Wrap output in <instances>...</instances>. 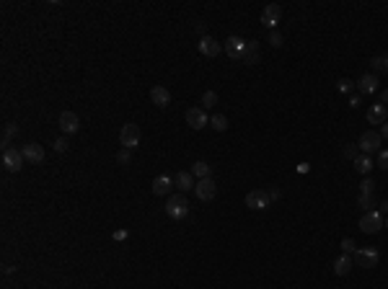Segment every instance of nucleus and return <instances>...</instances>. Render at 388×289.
Segmentation results:
<instances>
[{"instance_id":"nucleus-1","label":"nucleus","mask_w":388,"mask_h":289,"mask_svg":"<svg viewBox=\"0 0 388 289\" xmlns=\"http://www.w3.org/2000/svg\"><path fill=\"white\" fill-rule=\"evenodd\" d=\"M166 215L171 220H184L189 215V201L184 194H171L168 201H166Z\"/></svg>"},{"instance_id":"nucleus-2","label":"nucleus","mask_w":388,"mask_h":289,"mask_svg":"<svg viewBox=\"0 0 388 289\" xmlns=\"http://www.w3.org/2000/svg\"><path fill=\"white\" fill-rule=\"evenodd\" d=\"M385 227V217L380 215V212H365L362 217H360V230L362 232H368V235H375V232H380Z\"/></svg>"},{"instance_id":"nucleus-3","label":"nucleus","mask_w":388,"mask_h":289,"mask_svg":"<svg viewBox=\"0 0 388 289\" xmlns=\"http://www.w3.org/2000/svg\"><path fill=\"white\" fill-rule=\"evenodd\" d=\"M380 261V253L375 251V248H357L355 251V264L360 269H375Z\"/></svg>"},{"instance_id":"nucleus-4","label":"nucleus","mask_w":388,"mask_h":289,"mask_svg":"<svg viewBox=\"0 0 388 289\" xmlns=\"http://www.w3.org/2000/svg\"><path fill=\"white\" fill-rule=\"evenodd\" d=\"M23 152L21 150H16V147H6L3 150V165H6V171H11V173H18L21 168H23Z\"/></svg>"},{"instance_id":"nucleus-5","label":"nucleus","mask_w":388,"mask_h":289,"mask_svg":"<svg viewBox=\"0 0 388 289\" xmlns=\"http://www.w3.org/2000/svg\"><path fill=\"white\" fill-rule=\"evenodd\" d=\"M119 145L127 150H135L140 145V127L137 124H125L122 132H119Z\"/></svg>"},{"instance_id":"nucleus-6","label":"nucleus","mask_w":388,"mask_h":289,"mask_svg":"<svg viewBox=\"0 0 388 289\" xmlns=\"http://www.w3.org/2000/svg\"><path fill=\"white\" fill-rule=\"evenodd\" d=\"M380 142H383L380 132H370V129H368V132L360 137L357 147L362 150V155H370V152H378V150H380Z\"/></svg>"},{"instance_id":"nucleus-7","label":"nucleus","mask_w":388,"mask_h":289,"mask_svg":"<svg viewBox=\"0 0 388 289\" xmlns=\"http://www.w3.org/2000/svg\"><path fill=\"white\" fill-rule=\"evenodd\" d=\"M186 124H189L191 129H205L207 124H210V119H207V114H205L202 106H191V109L186 111Z\"/></svg>"},{"instance_id":"nucleus-8","label":"nucleus","mask_w":388,"mask_h":289,"mask_svg":"<svg viewBox=\"0 0 388 289\" xmlns=\"http://www.w3.org/2000/svg\"><path fill=\"white\" fill-rule=\"evenodd\" d=\"M194 194H197L200 201H212L215 194H217V186H215L212 178H202V181L194 183Z\"/></svg>"},{"instance_id":"nucleus-9","label":"nucleus","mask_w":388,"mask_h":289,"mask_svg":"<svg viewBox=\"0 0 388 289\" xmlns=\"http://www.w3.org/2000/svg\"><path fill=\"white\" fill-rule=\"evenodd\" d=\"M57 124H60V129L65 135H75L78 129H81V119H78L75 111H62L60 119H57Z\"/></svg>"},{"instance_id":"nucleus-10","label":"nucleus","mask_w":388,"mask_h":289,"mask_svg":"<svg viewBox=\"0 0 388 289\" xmlns=\"http://www.w3.org/2000/svg\"><path fill=\"white\" fill-rule=\"evenodd\" d=\"M280 21H282V8H280L277 3L264 6V11H261V23H264L266 29H275Z\"/></svg>"},{"instance_id":"nucleus-11","label":"nucleus","mask_w":388,"mask_h":289,"mask_svg":"<svg viewBox=\"0 0 388 289\" xmlns=\"http://www.w3.org/2000/svg\"><path fill=\"white\" fill-rule=\"evenodd\" d=\"M269 194L264 191V189H256V191H249L246 194V206L249 209H266L269 206Z\"/></svg>"},{"instance_id":"nucleus-12","label":"nucleus","mask_w":388,"mask_h":289,"mask_svg":"<svg viewBox=\"0 0 388 289\" xmlns=\"http://www.w3.org/2000/svg\"><path fill=\"white\" fill-rule=\"evenodd\" d=\"M244 49H246V41L241 36H228L225 39V55L230 60H241L244 57Z\"/></svg>"},{"instance_id":"nucleus-13","label":"nucleus","mask_w":388,"mask_h":289,"mask_svg":"<svg viewBox=\"0 0 388 289\" xmlns=\"http://www.w3.org/2000/svg\"><path fill=\"white\" fill-rule=\"evenodd\" d=\"M197 49H200L205 57H217L223 47H220V41H217V39H212V36H202V39H200V44H197Z\"/></svg>"},{"instance_id":"nucleus-14","label":"nucleus","mask_w":388,"mask_h":289,"mask_svg":"<svg viewBox=\"0 0 388 289\" xmlns=\"http://www.w3.org/2000/svg\"><path fill=\"white\" fill-rule=\"evenodd\" d=\"M150 101H153L155 106L166 109V106L171 103V93H168L163 86H153V88H150Z\"/></svg>"},{"instance_id":"nucleus-15","label":"nucleus","mask_w":388,"mask_h":289,"mask_svg":"<svg viewBox=\"0 0 388 289\" xmlns=\"http://www.w3.org/2000/svg\"><path fill=\"white\" fill-rule=\"evenodd\" d=\"M171 189H174V181L168 176H155L153 178V194L155 196H168Z\"/></svg>"},{"instance_id":"nucleus-16","label":"nucleus","mask_w":388,"mask_h":289,"mask_svg":"<svg viewBox=\"0 0 388 289\" xmlns=\"http://www.w3.org/2000/svg\"><path fill=\"white\" fill-rule=\"evenodd\" d=\"M23 157L29 160V163H42L44 160V147L42 145H36V142H29V145H23Z\"/></svg>"},{"instance_id":"nucleus-17","label":"nucleus","mask_w":388,"mask_h":289,"mask_svg":"<svg viewBox=\"0 0 388 289\" xmlns=\"http://www.w3.org/2000/svg\"><path fill=\"white\" fill-rule=\"evenodd\" d=\"M357 91H360V96L375 93V91H378V75H362V77L357 80Z\"/></svg>"},{"instance_id":"nucleus-18","label":"nucleus","mask_w":388,"mask_h":289,"mask_svg":"<svg viewBox=\"0 0 388 289\" xmlns=\"http://www.w3.org/2000/svg\"><path fill=\"white\" fill-rule=\"evenodd\" d=\"M194 183H197V181H194V176H191V173H186V171H181V173L174 178V186L179 189V194L194 191Z\"/></svg>"},{"instance_id":"nucleus-19","label":"nucleus","mask_w":388,"mask_h":289,"mask_svg":"<svg viewBox=\"0 0 388 289\" xmlns=\"http://www.w3.org/2000/svg\"><path fill=\"white\" fill-rule=\"evenodd\" d=\"M368 121H370V124H380V127H383V124L388 121L385 106H383V103H375V106H370V109H368Z\"/></svg>"},{"instance_id":"nucleus-20","label":"nucleus","mask_w":388,"mask_h":289,"mask_svg":"<svg viewBox=\"0 0 388 289\" xmlns=\"http://www.w3.org/2000/svg\"><path fill=\"white\" fill-rule=\"evenodd\" d=\"M241 62L244 65H256L259 62V41H246V49H244Z\"/></svg>"},{"instance_id":"nucleus-21","label":"nucleus","mask_w":388,"mask_h":289,"mask_svg":"<svg viewBox=\"0 0 388 289\" xmlns=\"http://www.w3.org/2000/svg\"><path fill=\"white\" fill-rule=\"evenodd\" d=\"M349 269H352V258H349L347 253H344V256H339V258L334 261V274H336V276H347V274H349Z\"/></svg>"},{"instance_id":"nucleus-22","label":"nucleus","mask_w":388,"mask_h":289,"mask_svg":"<svg viewBox=\"0 0 388 289\" xmlns=\"http://www.w3.org/2000/svg\"><path fill=\"white\" fill-rule=\"evenodd\" d=\"M355 168H357V173L370 176V171L375 168V163H373V157H370V155H360V157L355 160Z\"/></svg>"},{"instance_id":"nucleus-23","label":"nucleus","mask_w":388,"mask_h":289,"mask_svg":"<svg viewBox=\"0 0 388 289\" xmlns=\"http://www.w3.org/2000/svg\"><path fill=\"white\" fill-rule=\"evenodd\" d=\"M191 176L197 178V181H202V178H210V165L205 163V160H197L191 165Z\"/></svg>"},{"instance_id":"nucleus-24","label":"nucleus","mask_w":388,"mask_h":289,"mask_svg":"<svg viewBox=\"0 0 388 289\" xmlns=\"http://www.w3.org/2000/svg\"><path fill=\"white\" fill-rule=\"evenodd\" d=\"M370 67H373L375 72H388V57H385V55L373 57V60H370Z\"/></svg>"},{"instance_id":"nucleus-25","label":"nucleus","mask_w":388,"mask_h":289,"mask_svg":"<svg viewBox=\"0 0 388 289\" xmlns=\"http://www.w3.org/2000/svg\"><path fill=\"white\" fill-rule=\"evenodd\" d=\"M357 204L362 206L365 212H373V206H375V196L373 194H360V199H357Z\"/></svg>"},{"instance_id":"nucleus-26","label":"nucleus","mask_w":388,"mask_h":289,"mask_svg":"<svg viewBox=\"0 0 388 289\" xmlns=\"http://www.w3.org/2000/svg\"><path fill=\"white\" fill-rule=\"evenodd\" d=\"M210 124H212V129H217V132H225V129H228V119H225L223 114H215V116L210 119Z\"/></svg>"},{"instance_id":"nucleus-27","label":"nucleus","mask_w":388,"mask_h":289,"mask_svg":"<svg viewBox=\"0 0 388 289\" xmlns=\"http://www.w3.org/2000/svg\"><path fill=\"white\" fill-rule=\"evenodd\" d=\"M217 103V93L215 91H205L202 93V109H212Z\"/></svg>"},{"instance_id":"nucleus-28","label":"nucleus","mask_w":388,"mask_h":289,"mask_svg":"<svg viewBox=\"0 0 388 289\" xmlns=\"http://www.w3.org/2000/svg\"><path fill=\"white\" fill-rule=\"evenodd\" d=\"M116 163H119V165H130L132 163V152L127 147H122L119 152H116Z\"/></svg>"},{"instance_id":"nucleus-29","label":"nucleus","mask_w":388,"mask_h":289,"mask_svg":"<svg viewBox=\"0 0 388 289\" xmlns=\"http://www.w3.org/2000/svg\"><path fill=\"white\" fill-rule=\"evenodd\" d=\"M13 135H18V127H16V124H6V129H3V145H8Z\"/></svg>"},{"instance_id":"nucleus-30","label":"nucleus","mask_w":388,"mask_h":289,"mask_svg":"<svg viewBox=\"0 0 388 289\" xmlns=\"http://www.w3.org/2000/svg\"><path fill=\"white\" fill-rule=\"evenodd\" d=\"M344 157L357 160V157H360V147H357V145H347V147H344Z\"/></svg>"},{"instance_id":"nucleus-31","label":"nucleus","mask_w":388,"mask_h":289,"mask_svg":"<svg viewBox=\"0 0 388 289\" xmlns=\"http://www.w3.org/2000/svg\"><path fill=\"white\" fill-rule=\"evenodd\" d=\"M269 44L275 47V49H280V47H282V34H280V31H272V34H269Z\"/></svg>"},{"instance_id":"nucleus-32","label":"nucleus","mask_w":388,"mask_h":289,"mask_svg":"<svg viewBox=\"0 0 388 289\" xmlns=\"http://www.w3.org/2000/svg\"><path fill=\"white\" fill-rule=\"evenodd\" d=\"M378 168L388 171V150H378Z\"/></svg>"},{"instance_id":"nucleus-33","label":"nucleus","mask_w":388,"mask_h":289,"mask_svg":"<svg viewBox=\"0 0 388 289\" xmlns=\"http://www.w3.org/2000/svg\"><path fill=\"white\" fill-rule=\"evenodd\" d=\"M342 251H344V253L357 251V248H355V240H352V238H344V240H342Z\"/></svg>"},{"instance_id":"nucleus-34","label":"nucleus","mask_w":388,"mask_h":289,"mask_svg":"<svg viewBox=\"0 0 388 289\" xmlns=\"http://www.w3.org/2000/svg\"><path fill=\"white\" fill-rule=\"evenodd\" d=\"M336 88H339V93H349V91L355 88V83H352V80H339Z\"/></svg>"},{"instance_id":"nucleus-35","label":"nucleus","mask_w":388,"mask_h":289,"mask_svg":"<svg viewBox=\"0 0 388 289\" xmlns=\"http://www.w3.org/2000/svg\"><path fill=\"white\" fill-rule=\"evenodd\" d=\"M67 147H70V142H67L65 137H60V140H55V150H57V152H67Z\"/></svg>"},{"instance_id":"nucleus-36","label":"nucleus","mask_w":388,"mask_h":289,"mask_svg":"<svg viewBox=\"0 0 388 289\" xmlns=\"http://www.w3.org/2000/svg\"><path fill=\"white\" fill-rule=\"evenodd\" d=\"M373 186H375V183H373V178H370V176H365V181L360 183V189H362V194H373Z\"/></svg>"},{"instance_id":"nucleus-37","label":"nucleus","mask_w":388,"mask_h":289,"mask_svg":"<svg viewBox=\"0 0 388 289\" xmlns=\"http://www.w3.org/2000/svg\"><path fill=\"white\" fill-rule=\"evenodd\" d=\"M266 194H269V199H272V201H275V199H280V194H282V191H280L277 186H272V189H269Z\"/></svg>"},{"instance_id":"nucleus-38","label":"nucleus","mask_w":388,"mask_h":289,"mask_svg":"<svg viewBox=\"0 0 388 289\" xmlns=\"http://www.w3.org/2000/svg\"><path fill=\"white\" fill-rule=\"evenodd\" d=\"M360 103H362V98H360V96H352V98H349V106H352V109H357Z\"/></svg>"},{"instance_id":"nucleus-39","label":"nucleus","mask_w":388,"mask_h":289,"mask_svg":"<svg viewBox=\"0 0 388 289\" xmlns=\"http://www.w3.org/2000/svg\"><path fill=\"white\" fill-rule=\"evenodd\" d=\"M125 238H127V230H116L114 232V240H125Z\"/></svg>"},{"instance_id":"nucleus-40","label":"nucleus","mask_w":388,"mask_h":289,"mask_svg":"<svg viewBox=\"0 0 388 289\" xmlns=\"http://www.w3.org/2000/svg\"><path fill=\"white\" fill-rule=\"evenodd\" d=\"M380 137H383V140H388V121L380 127Z\"/></svg>"},{"instance_id":"nucleus-41","label":"nucleus","mask_w":388,"mask_h":289,"mask_svg":"<svg viewBox=\"0 0 388 289\" xmlns=\"http://www.w3.org/2000/svg\"><path fill=\"white\" fill-rule=\"evenodd\" d=\"M378 212H380V215H388V201H383V204H380V209H378Z\"/></svg>"},{"instance_id":"nucleus-42","label":"nucleus","mask_w":388,"mask_h":289,"mask_svg":"<svg viewBox=\"0 0 388 289\" xmlns=\"http://www.w3.org/2000/svg\"><path fill=\"white\" fill-rule=\"evenodd\" d=\"M380 103H388V88H385V91L380 93Z\"/></svg>"},{"instance_id":"nucleus-43","label":"nucleus","mask_w":388,"mask_h":289,"mask_svg":"<svg viewBox=\"0 0 388 289\" xmlns=\"http://www.w3.org/2000/svg\"><path fill=\"white\" fill-rule=\"evenodd\" d=\"M385 227H388V217H385Z\"/></svg>"}]
</instances>
